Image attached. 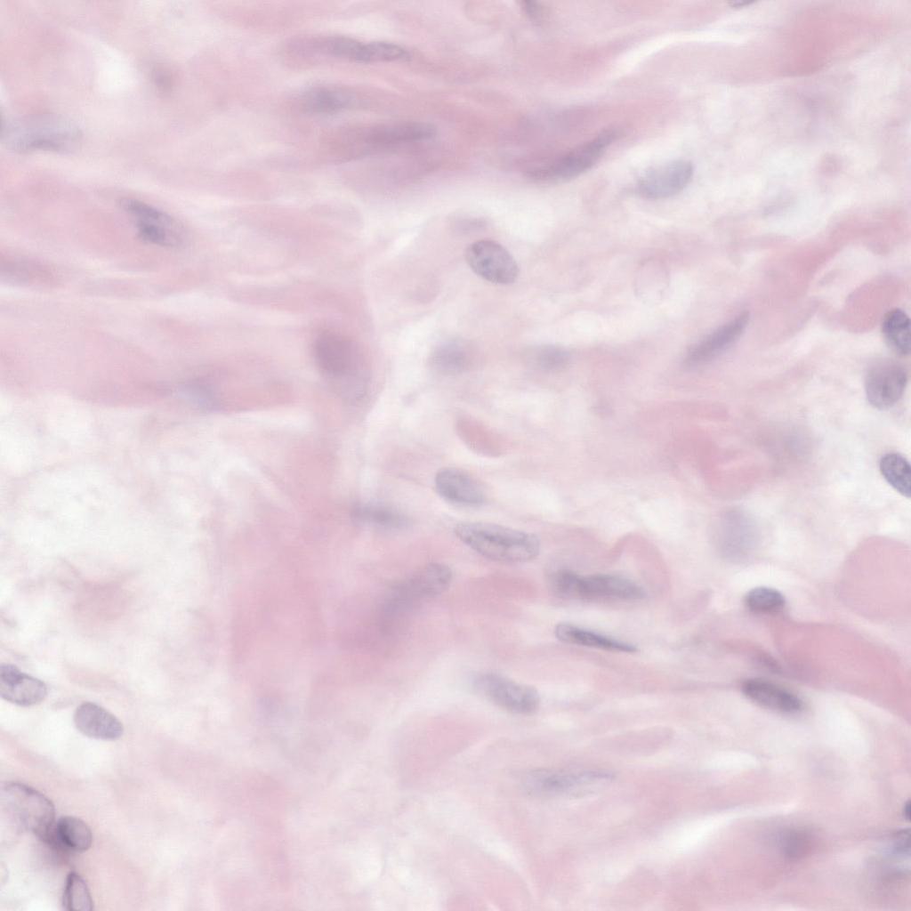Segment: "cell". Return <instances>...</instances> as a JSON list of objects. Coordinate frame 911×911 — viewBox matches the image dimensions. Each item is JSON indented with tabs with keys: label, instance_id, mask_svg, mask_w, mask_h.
I'll return each mask as SVG.
<instances>
[{
	"label": "cell",
	"instance_id": "cell-1",
	"mask_svg": "<svg viewBox=\"0 0 911 911\" xmlns=\"http://www.w3.org/2000/svg\"><path fill=\"white\" fill-rule=\"evenodd\" d=\"M312 351L318 370L338 391L351 398L364 391L367 362L353 340L337 332L324 331L315 338Z\"/></svg>",
	"mask_w": 911,
	"mask_h": 911
},
{
	"label": "cell",
	"instance_id": "cell-2",
	"mask_svg": "<svg viewBox=\"0 0 911 911\" xmlns=\"http://www.w3.org/2000/svg\"><path fill=\"white\" fill-rule=\"evenodd\" d=\"M455 533L476 552L497 561L525 562L535 559L540 551L536 535L495 523L462 522Z\"/></svg>",
	"mask_w": 911,
	"mask_h": 911
},
{
	"label": "cell",
	"instance_id": "cell-3",
	"mask_svg": "<svg viewBox=\"0 0 911 911\" xmlns=\"http://www.w3.org/2000/svg\"><path fill=\"white\" fill-rule=\"evenodd\" d=\"M81 139L78 127L54 115H36L3 122L2 140L16 151H70Z\"/></svg>",
	"mask_w": 911,
	"mask_h": 911
},
{
	"label": "cell",
	"instance_id": "cell-4",
	"mask_svg": "<svg viewBox=\"0 0 911 911\" xmlns=\"http://www.w3.org/2000/svg\"><path fill=\"white\" fill-rule=\"evenodd\" d=\"M548 583L552 593L562 599L636 601L644 597L639 585L617 575L579 576L560 568L550 575Z\"/></svg>",
	"mask_w": 911,
	"mask_h": 911
},
{
	"label": "cell",
	"instance_id": "cell-5",
	"mask_svg": "<svg viewBox=\"0 0 911 911\" xmlns=\"http://www.w3.org/2000/svg\"><path fill=\"white\" fill-rule=\"evenodd\" d=\"M1 802L17 826L34 833L41 840L55 822L52 802L25 784H4L1 790Z\"/></svg>",
	"mask_w": 911,
	"mask_h": 911
},
{
	"label": "cell",
	"instance_id": "cell-6",
	"mask_svg": "<svg viewBox=\"0 0 911 911\" xmlns=\"http://www.w3.org/2000/svg\"><path fill=\"white\" fill-rule=\"evenodd\" d=\"M619 136L617 129H606L552 162L532 169L529 176L546 181H563L576 178L590 170Z\"/></svg>",
	"mask_w": 911,
	"mask_h": 911
},
{
	"label": "cell",
	"instance_id": "cell-7",
	"mask_svg": "<svg viewBox=\"0 0 911 911\" xmlns=\"http://www.w3.org/2000/svg\"><path fill=\"white\" fill-rule=\"evenodd\" d=\"M131 217L139 236L153 245L178 248L185 245L187 231L182 224L165 212L143 201L125 198L120 201Z\"/></svg>",
	"mask_w": 911,
	"mask_h": 911
},
{
	"label": "cell",
	"instance_id": "cell-8",
	"mask_svg": "<svg viewBox=\"0 0 911 911\" xmlns=\"http://www.w3.org/2000/svg\"><path fill=\"white\" fill-rule=\"evenodd\" d=\"M473 687L492 703L512 713L529 714L535 713L540 705V695L534 687L496 673L477 675Z\"/></svg>",
	"mask_w": 911,
	"mask_h": 911
},
{
	"label": "cell",
	"instance_id": "cell-9",
	"mask_svg": "<svg viewBox=\"0 0 911 911\" xmlns=\"http://www.w3.org/2000/svg\"><path fill=\"white\" fill-rule=\"evenodd\" d=\"M469 267L480 278L495 284L508 285L518 278L517 262L510 252L490 239L475 241L464 251Z\"/></svg>",
	"mask_w": 911,
	"mask_h": 911
},
{
	"label": "cell",
	"instance_id": "cell-10",
	"mask_svg": "<svg viewBox=\"0 0 911 911\" xmlns=\"http://www.w3.org/2000/svg\"><path fill=\"white\" fill-rule=\"evenodd\" d=\"M907 383V374L901 364L888 359L876 360L865 376L867 400L875 408L888 409L901 399Z\"/></svg>",
	"mask_w": 911,
	"mask_h": 911
},
{
	"label": "cell",
	"instance_id": "cell-11",
	"mask_svg": "<svg viewBox=\"0 0 911 911\" xmlns=\"http://www.w3.org/2000/svg\"><path fill=\"white\" fill-rule=\"evenodd\" d=\"M693 175L687 160H673L647 170L639 179L638 190L648 198H665L681 192Z\"/></svg>",
	"mask_w": 911,
	"mask_h": 911
},
{
	"label": "cell",
	"instance_id": "cell-12",
	"mask_svg": "<svg viewBox=\"0 0 911 911\" xmlns=\"http://www.w3.org/2000/svg\"><path fill=\"white\" fill-rule=\"evenodd\" d=\"M434 133V126L425 122H399L367 128L359 133V141L373 149L426 140Z\"/></svg>",
	"mask_w": 911,
	"mask_h": 911
},
{
	"label": "cell",
	"instance_id": "cell-13",
	"mask_svg": "<svg viewBox=\"0 0 911 911\" xmlns=\"http://www.w3.org/2000/svg\"><path fill=\"white\" fill-rule=\"evenodd\" d=\"M436 492L446 501L463 506H477L486 500L483 487L464 471L446 467L435 475Z\"/></svg>",
	"mask_w": 911,
	"mask_h": 911
},
{
	"label": "cell",
	"instance_id": "cell-14",
	"mask_svg": "<svg viewBox=\"0 0 911 911\" xmlns=\"http://www.w3.org/2000/svg\"><path fill=\"white\" fill-rule=\"evenodd\" d=\"M46 685L37 678L21 672L13 665H0V696L18 705L31 706L44 701Z\"/></svg>",
	"mask_w": 911,
	"mask_h": 911
},
{
	"label": "cell",
	"instance_id": "cell-15",
	"mask_svg": "<svg viewBox=\"0 0 911 911\" xmlns=\"http://www.w3.org/2000/svg\"><path fill=\"white\" fill-rule=\"evenodd\" d=\"M742 690L753 702L783 714L796 715L804 709L803 702L798 696L767 680H746L742 685Z\"/></svg>",
	"mask_w": 911,
	"mask_h": 911
},
{
	"label": "cell",
	"instance_id": "cell-16",
	"mask_svg": "<svg viewBox=\"0 0 911 911\" xmlns=\"http://www.w3.org/2000/svg\"><path fill=\"white\" fill-rule=\"evenodd\" d=\"M449 567L431 562L414 571L398 588L399 595L406 599H423L442 593L452 581Z\"/></svg>",
	"mask_w": 911,
	"mask_h": 911
},
{
	"label": "cell",
	"instance_id": "cell-17",
	"mask_svg": "<svg viewBox=\"0 0 911 911\" xmlns=\"http://www.w3.org/2000/svg\"><path fill=\"white\" fill-rule=\"evenodd\" d=\"M609 778V773L601 771L536 770L526 776L524 783L535 793L557 794Z\"/></svg>",
	"mask_w": 911,
	"mask_h": 911
},
{
	"label": "cell",
	"instance_id": "cell-18",
	"mask_svg": "<svg viewBox=\"0 0 911 911\" xmlns=\"http://www.w3.org/2000/svg\"><path fill=\"white\" fill-rule=\"evenodd\" d=\"M749 315L744 312L724 324L696 346L686 357V364L697 366L718 356L738 340L747 326Z\"/></svg>",
	"mask_w": 911,
	"mask_h": 911
},
{
	"label": "cell",
	"instance_id": "cell-19",
	"mask_svg": "<svg viewBox=\"0 0 911 911\" xmlns=\"http://www.w3.org/2000/svg\"><path fill=\"white\" fill-rule=\"evenodd\" d=\"M74 723L82 734L101 740L118 739L124 732L122 722L114 714L92 702L77 706Z\"/></svg>",
	"mask_w": 911,
	"mask_h": 911
},
{
	"label": "cell",
	"instance_id": "cell-20",
	"mask_svg": "<svg viewBox=\"0 0 911 911\" xmlns=\"http://www.w3.org/2000/svg\"><path fill=\"white\" fill-rule=\"evenodd\" d=\"M42 841L64 852H84L92 845L93 834L82 819L65 816L53 823Z\"/></svg>",
	"mask_w": 911,
	"mask_h": 911
},
{
	"label": "cell",
	"instance_id": "cell-21",
	"mask_svg": "<svg viewBox=\"0 0 911 911\" xmlns=\"http://www.w3.org/2000/svg\"><path fill=\"white\" fill-rule=\"evenodd\" d=\"M357 95L343 87L318 86L304 92L299 99V107L312 114H330L357 105Z\"/></svg>",
	"mask_w": 911,
	"mask_h": 911
},
{
	"label": "cell",
	"instance_id": "cell-22",
	"mask_svg": "<svg viewBox=\"0 0 911 911\" xmlns=\"http://www.w3.org/2000/svg\"><path fill=\"white\" fill-rule=\"evenodd\" d=\"M472 359L473 350L467 341L450 339L435 347L430 357V365L439 374L452 375L467 370Z\"/></svg>",
	"mask_w": 911,
	"mask_h": 911
},
{
	"label": "cell",
	"instance_id": "cell-23",
	"mask_svg": "<svg viewBox=\"0 0 911 911\" xmlns=\"http://www.w3.org/2000/svg\"><path fill=\"white\" fill-rule=\"evenodd\" d=\"M554 633L559 641L572 645L617 652L632 653L636 651V647L633 644L567 623L558 624L554 629Z\"/></svg>",
	"mask_w": 911,
	"mask_h": 911
},
{
	"label": "cell",
	"instance_id": "cell-24",
	"mask_svg": "<svg viewBox=\"0 0 911 911\" xmlns=\"http://www.w3.org/2000/svg\"><path fill=\"white\" fill-rule=\"evenodd\" d=\"M355 520L364 524L390 531H399L409 525V519L392 507L377 504H360L352 511Z\"/></svg>",
	"mask_w": 911,
	"mask_h": 911
},
{
	"label": "cell",
	"instance_id": "cell-25",
	"mask_svg": "<svg viewBox=\"0 0 911 911\" xmlns=\"http://www.w3.org/2000/svg\"><path fill=\"white\" fill-rule=\"evenodd\" d=\"M882 333L889 347L899 356L910 352L911 335L908 316L900 309L888 311L883 319Z\"/></svg>",
	"mask_w": 911,
	"mask_h": 911
},
{
	"label": "cell",
	"instance_id": "cell-26",
	"mask_svg": "<svg viewBox=\"0 0 911 911\" xmlns=\"http://www.w3.org/2000/svg\"><path fill=\"white\" fill-rule=\"evenodd\" d=\"M879 469L884 480L896 491L907 498L910 497L911 467L902 455L895 452L883 455L879 463Z\"/></svg>",
	"mask_w": 911,
	"mask_h": 911
},
{
	"label": "cell",
	"instance_id": "cell-27",
	"mask_svg": "<svg viewBox=\"0 0 911 911\" xmlns=\"http://www.w3.org/2000/svg\"><path fill=\"white\" fill-rule=\"evenodd\" d=\"M62 907L67 911H91L93 900L89 888L79 874L69 872L62 895Z\"/></svg>",
	"mask_w": 911,
	"mask_h": 911
},
{
	"label": "cell",
	"instance_id": "cell-28",
	"mask_svg": "<svg viewBox=\"0 0 911 911\" xmlns=\"http://www.w3.org/2000/svg\"><path fill=\"white\" fill-rule=\"evenodd\" d=\"M408 52L399 44L391 42L361 43L355 61L362 63L390 62L406 60Z\"/></svg>",
	"mask_w": 911,
	"mask_h": 911
},
{
	"label": "cell",
	"instance_id": "cell-29",
	"mask_svg": "<svg viewBox=\"0 0 911 911\" xmlns=\"http://www.w3.org/2000/svg\"><path fill=\"white\" fill-rule=\"evenodd\" d=\"M530 364L542 371L555 372L563 369L568 363V353L555 345H540L528 352Z\"/></svg>",
	"mask_w": 911,
	"mask_h": 911
},
{
	"label": "cell",
	"instance_id": "cell-30",
	"mask_svg": "<svg viewBox=\"0 0 911 911\" xmlns=\"http://www.w3.org/2000/svg\"><path fill=\"white\" fill-rule=\"evenodd\" d=\"M746 606L755 613H775L785 606L783 594L770 587H756L748 592L745 598Z\"/></svg>",
	"mask_w": 911,
	"mask_h": 911
},
{
	"label": "cell",
	"instance_id": "cell-31",
	"mask_svg": "<svg viewBox=\"0 0 911 911\" xmlns=\"http://www.w3.org/2000/svg\"><path fill=\"white\" fill-rule=\"evenodd\" d=\"M666 273L663 266L657 262H651L650 264H645L641 268V278L638 280L640 285L638 289L641 291L643 296L650 299L654 296H659L662 294V291L665 286Z\"/></svg>",
	"mask_w": 911,
	"mask_h": 911
},
{
	"label": "cell",
	"instance_id": "cell-32",
	"mask_svg": "<svg viewBox=\"0 0 911 911\" xmlns=\"http://www.w3.org/2000/svg\"><path fill=\"white\" fill-rule=\"evenodd\" d=\"M811 847L810 836L803 831L791 830L780 839L782 853L790 859H798L807 854Z\"/></svg>",
	"mask_w": 911,
	"mask_h": 911
},
{
	"label": "cell",
	"instance_id": "cell-33",
	"mask_svg": "<svg viewBox=\"0 0 911 911\" xmlns=\"http://www.w3.org/2000/svg\"><path fill=\"white\" fill-rule=\"evenodd\" d=\"M180 392L196 405L211 409L217 406V401L211 388L202 383H190L183 385Z\"/></svg>",
	"mask_w": 911,
	"mask_h": 911
},
{
	"label": "cell",
	"instance_id": "cell-34",
	"mask_svg": "<svg viewBox=\"0 0 911 911\" xmlns=\"http://www.w3.org/2000/svg\"><path fill=\"white\" fill-rule=\"evenodd\" d=\"M522 8L527 15L532 20H540L542 16V9L537 3L531 1L522 2Z\"/></svg>",
	"mask_w": 911,
	"mask_h": 911
},
{
	"label": "cell",
	"instance_id": "cell-35",
	"mask_svg": "<svg viewBox=\"0 0 911 911\" xmlns=\"http://www.w3.org/2000/svg\"><path fill=\"white\" fill-rule=\"evenodd\" d=\"M910 810H911V808H910V802H909V800H908L907 802H905V804H904V806H903V810H902L903 817H904V818H905V819H906V820H907V821H909V820H910V816H911V812H910Z\"/></svg>",
	"mask_w": 911,
	"mask_h": 911
}]
</instances>
